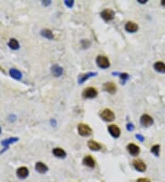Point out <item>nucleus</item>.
Returning <instances> with one entry per match:
<instances>
[{
  "label": "nucleus",
  "instance_id": "obj_1",
  "mask_svg": "<svg viewBox=\"0 0 165 182\" xmlns=\"http://www.w3.org/2000/svg\"><path fill=\"white\" fill-rule=\"evenodd\" d=\"M78 133H79L81 136H84V137L90 136L92 134V129L87 124L81 123V124L78 125Z\"/></svg>",
  "mask_w": 165,
  "mask_h": 182
},
{
  "label": "nucleus",
  "instance_id": "obj_2",
  "mask_svg": "<svg viewBox=\"0 0 165 182\" xmlns=\"http://www.w3.org/2000/svg\"><path fill=\"white\" fill-rule=\"evenodd\" d=\"M97 90L95 88H92V86H89V88H85L83 91V97L84 99H94L97 96Z\"/></svg>",
  "mask_w": 165,
  "mask_h": 182
},
{
  "label": "nucleus",
  "instance_id": "obj_3",
  "mask_svg": "<svg viewBox=\"0 0 165 182\" xmlns=\"http://www.w3.org/2000/svg\"><path fill=\"white\" fill-rule=\"evenodd\" d=\"M100 116L106 122H112V121H114V119H115L114 112H112L111 109H104L103 112L100 113Z\"/></svg>",
  "mask_w": 165,
  "mask_h": 182
},
{
  "label": "nucleus",
  "instance_id": "obj_4",
  "mask_svg": "<svg viewBox=\"0 0 165 182\" xmlns=\"http://www.w3.org/2000/svg\"><path fill=\"white\" fill-rule=\"evenodd\" d=\"M96 64L99 67L106 69V68L109 67L110 62H109L107 57L104 56V55H99V56H97V58H96Z\"/></svg>",
  "mask_w": 165,
  "mask_h": 182
},
{
  "label": "nucleus",
  "instance_id": "obj_5",
  "mask_svg": "<svg viewBox=\"0 0 165 182\" xmlns=\"http://www.w3.org/2000/svg\"><path fill=\"white\" fill-rule=\"evenodd\" d=\"M140 123L142 126H144V127H149V126L153 124V119L150 115L144 114L140 118Z\"/></svg>",
  "mask_w": 165,
  "mask_h": 182
},
{
  "label": "nucleus",
  "instance_id": "obj_6",
  "mask_svg": "<svg viewBox=\"0 0 165 182\" xmlns=\"http://www.w3.org/2000/svg\"><path fill=\"white\" fill-rule=\"evenodd\" d=\"M133 167L134 168L139 172H144L147 168L146 167V164L140 159H137V160H134L133 161Z\"/></svg>",
  "mask_w": 165,
  "mask_h": 182
},
{
  "label": "nucleus",
  "instance_id": "obj_7",
  "mask_svg": "<svg viewBox=\"0 0 165 182\" xmlns=\"http://www.w3.org/2000/svg\"><path fill=\"white\" fill-rule=\"evenodd\" d=\"M100 15H101L102 19H103L104 20H106V21L112 20L114 19V16H115L114 12L111 9H105V10H103L101 12Z\"/></svg>",
  "mask_w": 165,
  "mask_h": 182
},
{
  "label": "nucleus",
  "instance_id": "obj_8",
  "mask_svg": "<svg viewBox=\"0 0 165 182\" xmlns=\"http://www.w3.org/2000/svg\"><path fill=\"white\" fill-rule=\"evenodd\" d=\"M108 132L115 138H119L120 136V129L115 124H111L108 126Z\"/></svg>",
  "mask_w": 165,
  "mask_h": 182
},
{
  "label": "nucleus",
  "instance_id": "obj_9",
  "mask_svg": "<svg viewBox=\"0 0 165 182\" xmlns=\"http://www.w3.org/2000/svg\"><path fill=\"white\" fill-rule=\"evenodd\" d=\"M83 163L84 165H86V167H88V168H94L96 167V161L91 155L84 156L83 159Z\"/></svg>",
  "mask_w": 165,
  "mask_h": 182
},
{
  "label": "nucleus",
  "instance_id": "obj_10",
  "mask_svg": "<svg viewBox=\"0 0 165 182\" xmlns=\"http://www.w3.org/2000/svg\"><path fill=\"white\" fill-rule=\"evenodd\" d=\"M103 88H104V90L110 93V94H114L116 93V85L113 83V82H106L104 84L103 86Z\"/></svg>",
  "mask_w": 165,
  "mask_h": 182
},
{
  "label": "nucleus",
  "instance_id": "obj_11",
  "mask_svg": "<svg viewBox=\"0 0 165 182\" xmlns=\"http://www.w3.org/2000/svg\"><path fill=\"white\" fill-rule=\"evenodd\" d=\"M127 148H128L129 153L131 155H133V156L138 155L139 154V152H140L139 147L138 145H136L135 144H129Z\"/></svg>",
  "mask_w": 165,
  "mask_h": 182
},
{
  "label": "nucleus",
  "instance_id": "obj_12",
  "mask_svg": "<svg viewBox=\"0 0 165 182\" xmlns=\"http://www.w3.org/2000/svg\"><path fill=\"white\" fill-rule=\"evenodd\" d=\"M125 29L127 31H129V32H136V31L139 29V26L135 22L129 21V22H127V24H126Z\"/></svg>",
  "mask_w": 165,
  "mask_h": 182
},
{
  "label": "nucleus",
  "instance_id": "obj_13",
  "mask_svg": "<svg viewBox=\"0 0 165 182\" xmlns=\"http://www.w3.org/2000/svg\"><path fill=\"white\" fill-rule=\"evenodd\" d=\"M17 176L20 178H26L29 176V169L25 167H21L17 170Z\"/></svg>",
  "mask_w": 165,
  "mask_h": 182
},
{
  "label": "nucleus",
  "instance_id": "obj_14",
  "mask_svg": "<svg viewBox=\"0 0 165 182\" xmlns=\"http://www.w3.org/2000/svg\"><path fill=\"white\" fill-rule=\"evenodd\" d=\"M35 168L39 173H41V174H44L48 171V167H47V165L42 162H38L35 165Z\"/></svg>",
  "mask_w": 165,
  "mask_h": 182
},
{
  "label": "nucleus",
  "instance_id": "obj_15",
  "mask_svg": "<svg viewBox=\"0 0 165 182\" xmlns=\"http://www.w3.org/2000/svg\"><path fill=\"white\" fill-rule=\"evenodd\" d=\"M51 73L54 76H61L62 73H64V69H62V67H61L60 65H54L51 67Z\"/></svg>",
  "mask_w": 165,
  "mask_h": 182
},
{
  "label": "nucleus",
  "instance_id": "obj_16",
  "mask_svg": "<svg viewBox=\"0 0 165 182\" xmlns=\"http://www.w3.org/2000/svg\"><path fill=\"white\" fill-rule=\"evenodd\" d=\"M52 154L56 156V157H59V158H64L66 156V152L64 151V149L61 148H54L52 150Z\"/></svg>",
  "mask_w": 165,
  "mask_h": 182
},
{
  "label": "nucleus",
  "instance_id": "obj_17",
  "mask_svg": "<svg viewBox=\"0 0 165 182\" xmlns=\"http://www.w3.org/2000/svg\"><path fill=\"white\" fill-rule=\"evenodd\" d=\"M87 145H88V147L91 150H93V151H99V150H101V148H102L101 145L94 140H90Z\"/></svg>",
  "mask_w": 165,
  "mask_h": 182
},
{
  "label": "nucleus",
  "instance_id": "obj_18",
  "mask_svg": "<svg viewBox=\"0 0 165 182\" xmlns=\"http://www.w3.org/2000/svg\"><path fill=\"white\" fill-rule=\"evenodd\" d=\"M154 69L159 73H165V64L162 62H157L153 65Z\"/></svg>",
  "mask_w": 165,
  "mask_h": 182
},
{
  "label": "nucleus",
  "instance_id": "obj_19",
  "mask_svg": "<svg viewBox=\"0 0 165 182\" xmlns=\"http://www.w3.org/2000/svg\"><path fill=\"white\" fill-rule=\"evenodd\" d=\"M96 75V73H92V72L87 73V74H82V75H80L79 78H78V82H79L80 84H83L85 80H87L89 77L94 76Z\"/></svg>",
  "mask_w": 165,
  "mask_h": 182
},
{
  "label": "nucleus",
  "instance_id": "obj_20",
  "mask_svg": "<svg viewBox=\"0 0 165 182\" xmlns=\"http://www.w3.org/2000/svg\"><path fill=\"white\" fill-rule=\"evenodd\" d=\"M9 74H10V76H11L14 79H17V80H19V79L22 78V74H21V72H19V71L17 70V69H10Z\"/></svg>",
  "mask_w": 165,
  "mask_h": 182
},
{
  "label": "nucleus",
  "instance_id": "obj_21",
  "mask_svg": "<svg viewBox=\"0 0 165 182\" xmlns=\"http://www.w3.org/2000/svg\"><path fill=\"white\" fill-rule=\"evenodd\" d=\"M19 139L17 138V137H11V138H9V139H6V140H3L2 142H1V145H3V146H5L6 147V149L7 148V146H9L10 144H13V143H15V142H17Z\"/></svg>",
  "mask_w": 165,
  "mask_h": 182
},
{
  "label": "nucleus",
  "instance_id": "obj_22",
  "mask_svg": "<svg viewBox=\"0 0 165 182\" xmlns=\"http://www.w3.org/2000/svg\"><path fill=\"white\" fill-rule=\"evenodd\" d=\"M9 48L12 49V50L19 49V42L17 41V40H15V39H11L10 41L9 42Z\"/></svg>",
  "mask_w": 165,
  "mask_h": 182
},
{
  "label": "nucleus",
  "instance_id": "obj_23",
  "mask_svg": "<svg viewBox=\"0 0 165 182\" xmlns=\"http://www.w3.org/2000/svg\"><path fill=\"white\" fill-rule=\"evenodd\" d=\"M41 34L46 39H50V40L53 39V33H52V31L50 30V29H42Z\"/></svg>",
  "mask_w": 165,
  "mask_h": 182
},
{
  "label": "nucleus",
  "instance_id": "obj_24",
  "mask_svg": "<svg viewBox=\"0 0 165 182\" xmlns=\"http://www.w3.org/2000/svg\"><path fill=\"white\" fill-rule=\"evenodd\" d=\"M151 152L152 154H154L156 156H159V155H160V145H153V146L151 147Z\"/></svg>",
  "mask_w": 165,
  "mask_h": 182
},
{
  "label": "nucleus",
  "instance_id": "obj_25",
  "mask_svg": "<svg viewBox=\"0 0 165 182\" xmlns=\"http://www.w3.org/2000/svg\"><path fill=\"white\" fill-rule=\"evenodd\" d=\"M64 4L68 7H72L74 6V1H71V0H66V1H64Z\"/></svg>",
  "mask_w": 165,
  "mask_h": 182
},
{
  "label": "nucleus",
  "instance_id": "obj_26",
  "mask_svg": "<svg viewBox=\"0 0 165 182\" xmlns=\"http://www.w3.org/2000/svg\"><path fill=\"white\" fill-rule=\"evenodd\" d=\"M120 77H121V79H122L123 81H125L126 79H128V78H129V75H128V74H126V73H124V74H121Z\"/></svg>",
  "mask_w": 165,
  "mask_h": 182
},
{
  "label": "nucleus",
  "instance_id": "obj_27",
  "mask_svg": "<svg viewBox=\"0 0 165 182\" xmlns=\"http://www.w3.org/2000/svg\"><path fill=\"white\" fill-rule=\"evenodd\" d=\"M136 137H137L139 141H141V142H143V141H144V137H143L142 135H140V134H137Z\"/></svg>",
  "mask_w": 165,
  "mask_h": 182
},
{
  "label": "nucleus",
  "instance_id": "obj_28",
  "mask_svg": "<svg viewBox=\"0 0 165 182\" xmlns=\"http://www.w3.org/2000/svg\"><path fill=\"white\" fill-rule=\"evenodd\" d=\"M133 129H134V127H133V124L132 123H129L128 124V130L129 131H132Z\"/></svg>",
  "mask_w": 165,
  "mask_h": 182
},
{
  "label": "nucleus",
  "instance_id": "obj_29",
  "mask_svg": "<svg viewBox=\"0 0 165 182\" xmlns=\"http://www.w3.org/2000/svg\"><path fill=\"white\" fill-rule=\"evenodd\" d=\"M137 182H150V181H149L148 179H146V178H139L137 180Z\"/></svg>",
  "mask_w": 165,
  "mask_h": 182
},
{
  "label": "nucleus",
  "instance_id": "obj_30",
  "mask_svg": "<svg viewBox=\"0 0 165 182\" xmlns=\"http://www.w3.org/2000/svg\"><path fill=\"white\" fill-rule=\"evenodd\" d=\"M139 2L140 4H145L147 1H146V0H139Z\"/></svg>",
  "mask_w": 165,
  "mask_h": 182
},
{
  "label": "nucleus",
  "instance_id": "obj_31",
  "mask_svg": "<svg viewBox=\"0 0 165 182\" xmlns=\"http://www.w3.org/2000/svg\"><path fill=\"white\" fill-rule=\"evenodd\" d=\"M161 5L165 6V0H162V1H161Z\"/></svg>",
  "mask_w": 165,
  "mask_h": 182
},
{
  "label": "nucleus",
  "instance_id": "obj_32",
  "mask_svg": "<svg viewBox=\"0 0 165 182\" xmlns=\"http://www.w3.org/2000/svg\"><path fill=\"white\" fill-rule=\"evenodd\" d=\"M1 132H2V130H1V127H0V133H1Z\"/></svg>",
  "mask_w": 165,
  "mask_h": 182
}]
</instances>
